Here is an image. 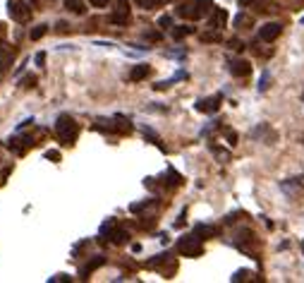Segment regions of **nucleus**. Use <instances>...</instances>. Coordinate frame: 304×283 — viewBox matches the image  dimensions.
<instances>
[{
  "label": "nucleus",
  "mask_w": 304,
  "mask_h": 283,
  "mask_svg": "<svg viewBox=\"0 0 304 283\" xmlns=\"http://www.w3.org/2000/svg\"><path fill=\"white\" fill-rule=\"evenodd\" d=\"M266 86H268V72L261 77V84H259V89H261V91H266Z\"/></svg>",
  "instance_id": "obj_26"
},
{
  "label": "nucleus",
  "mask_w": 304,
  "mask_h": 283,
  "mask_svg": "<svg viewBox=\"0 0 304 283\" xmlns=\"http://www.w3.org/2000/svg\"><path fill=\"white\" fill-rule=\"evenodd\" d=\"M177 250L184 257H199L204 252V245H201V238L196 233H192V235H184L182 240L177 243Z\"/></svg>",
  "instance_id": "obj_2"
},
{
  "label": "nucleus",
  "mask_w": 304,
  "mask_h": 283,
  "mask_svg": "<svg viewBox=\"0 0 304 283\" xmlns=\"http://www.w3.org/2000/svg\"><path fill=\"white\" fill-rule=\"evenodd\" d=\"M163 2H165V0H137V5L144 7V10H153V7H158Z\"/></svg>",
  "instance_id": "obj_19"
},
{
  "label": "nucleus",
  "mask_w": 304,
  "mask_h": 283,
  "mask_svg": "<svg viewBox=\"0 0 304 283\" xmlns=\"http://www.w3.org/2000/svg\"><path fill=\"white\" fill-rule=\"evenodd\" d=\"M110 24H118V26H125L130 19H132V12H130V2L127 0H118L115 2V10L110 12Z\"/></svg>",
  "instance_id": "obj_3"
},
{
  "label": "nucleus",
  "mask_w": 304,
  "mask_h": 283,
  "mask_svg": "<svg viewBox=\"0 0 304 283\" xmlns=\"http://www.w3.org/2000/svg\"><path fill=\"white\" fill-rule=\"evenodd\" d=\"M58 281H70V276H65V274H58V276H53L50 283H58Z\"/></svg>",
  "instance_id": "obj_22"
},
{
  "label": "nucleus",
  "mask_w": 304,
  "mask_h": 283,
  "mask_svg": "<svg viewBox=\"0 0 304 283\" xmlns=\"http://www.w3.org/2000/svg\"><path fill=\"white\" fill-rule=\"evenodd\" d=\"M144 36H146V38H151V41H158L160 34H158V31H146Z\"/></svg>",
  "instance_id": "obj_24"
},
{
  "label": "nucleus",
  "mask_w": 304,
  "mask_h": 283,
  "mask_svg": "<svg viewBox=\"0 0 304 283\" xmlns=\"http://www.w3.org/2000/svg\"><path fill=\"white\" fill-rule=\"evenodd\" d=\"M55 135H58V139L62 144H72L77 139V135H79V125L70 115H60L58 123H55Z\"/></svg>",
  "instance_id": "obj_1"
},
{
  "label": "nucleus",
  "mask_w": 304,
  "mask_h": 283,
  "mask_svg": "<svg viewBox=\"0 0 304 283\" xmlns=\"http://www.w3.org/2000/svg\"><path fill=\"white\" fill-rule=\"evenodd\" d=\"M192 31H194V29H192V26H175V29H172V36H175V38H177V41H180V38L189 36V34H192Z\"/></svg>",
  "instance_id": "obj_17"
},
{
  "label": "nucleus",
  "mask_w": 304,
  "mask_h": 283,
  "mask_svg": "<svg viewBox=\"0 0 304 283\" xmlns=\"http://www.w3.org/2000/svg\"><path fill=\"white\" fill-rule=\"evenodd\" d=\"M244 276H247V271H237V274L232 276V281H244Z\"/></svg>",
  "instance_id": "obj_29"
},
{
  "label": "nucleus",
  "mask_w": 304,
  "mask_h": 283,
  "mask_svg": "<svg viewBox=\"0 0 304 283\" xmlns=\"http://www.w3.org/2000/svg\"><path fill=\"white\" fill-rule=\"evenodd\" d=\"M196 5H199V12H201V17H204V14H211L213 10H216V5H213L211 0H196Z\"/></svg>",
  "instance_id": "obj_15"
},
{
  "label": "nucleus",
  "mask_w": 304,
  "mask_h": 283,
  "mask_svg": "<svg viewBox=\"0 0 304 283\" xmlns=\"http://www.w3.org/2000/svg\"><path fill=\"white\" fill-rule=\"evenodd\" d=\"M94 7H103V5H108V0H89Z\"/></svg>",
  "instance_id": "obj_27"
},
{
  "label": "nucleus",
  "mask_w": 304,
  "mask_h": 283,
  "mask_svg": "<svg viewBox=\"0 0 304 283\" xmlns=\"http://www.w3.org/2000/svg\"><path fill=\"white\" fill-rule=\"evenodd\" d=\"M220 106V94H216V96H211V99H201L199 103H196V111L199 113H216Z\"/></svg>",
  "instance_id": "obj_8"
},
{
  "label": "nucleus",
  "mask_w": 304,
  "mask_h": 283,
  "mask_svg": "<svg viewBox=\"0 0 304 283\" xmlns=\"http://www.w3.org/2000/svg\"><path fill=\"white\" fill-rule=\"evenodd\" d=\"M225 19H228V12H225V10H220V7H216V10L211 12L208 26H211V29H220V26L225 24Z\"/></svg>",
  "instance_id": "obj_9"
},
{
  "label": "nucleus",
  "mask_w": 304,
  "mask_h": 283,
  "mask_svg": "<svg viewBox=\"0 0 304 283\" xmlns=\"http://www.w3.org/2000/svg\"><path fill=\"white\" fill-rule=\"evenodd\" d=\"M244 24H252V19H249L247 14H237V17H235V26H240V29H242Z\"/></svg>",
  "instance_id": "obj_20"
},
{
  "label": "nucleus",
  "mask_w": 304,
  "mask_h": 283,
  "mask_svg": "<svg viewBox=\"0 0 304 283\" xmlns=\"http://www.w3.org/2000/svg\"><path fill=\"white\" fill-rule=\"evenodd\" d=\"M46 159H50V161H60V154H58V151H46Z\"/></svg>",
  "instance_id": "obj_23"
},
{
  "label": "nucleus",
  "mask_w": 304,
  "mask_h": 283,
  "mask_svg": "<svg viewBox=\"0 0 304 283\" xmlns=\"http://www.w3.org/2000/svg\"><path fill=\"white\" fill-rule=\"evenodd\" d=\"M146 74H149V65H137L132 70V74H130V79H132V82H139V79H144Z\"/></svg>",
  "instance_id": "obj_14"
},
{
  "label": "nucleus",
  "mask_w": 304,
  "mask_h": 283,
  "mask_svg": "<svg viewBox=\"0 0 304 283\" xmlns=\"http://www.w3.org/2000/svg\"><path fill=\"white\" fill-rule=\"evenodd\" d=\"M65 7L72 10L74 14H84V5H82L79 0H65Z\"/></svg>",
  "instance_id": "obj_16"
},
{
  "label": "nucleus",
  "mask_w": 304,
  "mask_h": 283,
  "mask_svg": "<svg viewBox=\"0 0 304 283\" xmlns=\"http://www.w3.org/2000/svg\"><path fill=\"white\" fill-rule=\"evenodd\" d=\"M103 264H106V259L103 257H94L89 264L82 267V271H79V274H82V279H89V274H94V271H96L98 267H103Z\"/></svg>",
  "instance_id": "obj_10"
},
{
  "label": "nucleus",
  "mask_w": 304,
  "mask_h": 283,
  "mask_svg": "<svg viewBox=\"0 0 304 283\" xmlns=\"http://www.w3.org/2000/svg\"><path fill=\"white\" fill-rule=\"evenodd\" d=\"M252 2H256V0H240V5H242V7H247V5H252Z\"/></svg>",
  "instance_id": "obj_31"
},
{
  "label": "nucleus",
  "mask_w": 304,
  "mask_h": 283,
  "mask_svg": "<svg viewBox=\"0 0 304 283\" xmlns=\"http://www.w3.org/2000/svg\"><path fill=\"white\" fill-rule=\"evenodd\" d=\"M280 34H283V24H280V22H266V24L259 29V38L266 41V43L276 41Z\"/></svg>",
  "instance_id": "obj_5"
},
{
  "label": "nucleus",
  "mask_w": 304,
  "mask_h": 283,
  "mask_svg": "<svg viewBox=\"0 0 304 283\" xmlns=\"http://www.w3.org/2000/svg\"><path fill=\"white\" fill-rule=\"evenodd\" d=\"M46 31H48V24H38V26H34V29L29 31V36H31V41H38Z\"/></svg>",
  "instance_id": "obj_18"
},
{
  "label": "nucleus",
  "mask_w": 304,
  "mask_h": 283,
  "mask_svg": "<svg viewBox=\"0 0 304 283\" xmlns=\"http://www.w3.org/2000/svg\"><path fill=\"white\" fill-rule=\"evenodd\" d=\"M175 12L180 14V17H184V19H199L201 17V12H199V5H196V0H189V2H182Z\"/></svg>",
  "instance_id": "obj_6"
},
{
  "label": "nucleus",
  "mask_w": 304,
  "mask_h": 283,
  "mask_svg": "<svg viewBox=\"0 0 304 283\" xmlns=\"http://www.w3.org/2000/svg\"><path fill=\"white\" fill-rule=\"evenodd\" d=\"M26 147H31V139H22V137H10V149H14L17 154H24Z\"/></svg>",
  "instance_id": "obj_11"
},
{
  "label": "nucleus",
  "mask_w": 304,
  "mask_h": 283,
  "mask_svg": "<svg viewBox=\"0 0 304 283\" xmlns=\"http://www.w3.org/2000/svg\"><path fill=\"white\" fill-rule=\"evenodd\" d=\"M7 12H10V17H12L14 22H26L29 14H31V7H26L24 2L10 0V2H7Z\"/></svg>",
  "instance_id": "obj_4"
},
{
  "label": "nucleus",
  "mask_w": 304,
  "mask_h": 283,
  "mask_svg": "<svg viewBox=\"0 0 304 283\" xmlns=\"http://www.w3.org/2000/svg\"><path fill=\"white\" fill-rule=\"evenodd\" d=\"M43 62H46V53H36V65L43 67Z\"/></svg>",
  "instance_id": "obj_28"
},
{
  "label": "nucleus",
  "mask_w": 304,
  "mask_h": 283,
  "mask_svg": "<svg viewBox=\"0 0 304 283\" xmlns=\"http://www.w3.org/2000/svg\"><path fill=\"white\" fill-rule=\"evenodd\" d=\"M194 233L199 235L201 240H206V238H213V235H216V228H213V226H204V223H199V226L194 228Z\"/></svg>",
  "instance_id": "obj_12"
},
{
  "label": "nucleus",
  "mask_w": 304,
  "mask_h": 283,
  "mask_svg": "<svg viewBox=\"0 0 304 283\" xmlns=\"http://www.w3.org/2000/svg\"><path fill=\"white\" fill-rule=\"evenodd\" d=\"M10 65H12V53L5 50V48H0V72H5Z\"/></svg>",
  "instance_id": "obj_13"
},
{
  "label": "nucleus",
  "mask_w": 304,
  "mask_h": 283,
  "mask_svg": "<svg viewBox=\"0 0 304 283\" xmlns=\"http://www.w3.org/2000/svg\"><path fill=\"white\" fill-rule=\"evenodd\" d=\"M158 24L163 26V29H168V26L172 24V19H170V17H168V14H163V17H160V19H158Z\"/></svg>",
  "instance_id": "obj_21"
},
{
  "label": "nucleus",
  "mask_w": 304,
  "mask_h": 283,
  "mask_svg": "<svg viewBox=\"0 0 304 283\" xmlns=\"http://www.w3.org/2000/svg\"><path fill=\"white\" fill-rule=\"evenodd\" d=\"M36 84V77H34V74H31V77H26L24 79V86H34Z\"/></svg>",
  "instance_id": "obj_30"
},
{
  "label": "nucleus",
  "mask_w": 304,
  "mask_h": 283,
  "mask_svg": "<svg viewBox=\"0 0 304 283\" xmlns=\"http://www.w3.org/2000/svg\"><path fill=\"white\" fill-rule=\"evenodd\" d=\"M201 41H218V34H201Z\"/></svg>",
  "instance_id": "obj_25"
},
{
  "label": "nucleus",
  "mask_w": 304,
  "mask_h": 283,
  "mask_svg": "<svg viewBox=\"0 0 304 283\" xmlns=\"http://www.w3.org/2000/svg\"><path fill=\"white\" fill-rule=\"evenodd\" d=\"M0 36H2V26H0Z\"/></svg>",
  "instance_id": "obj_32"
},
{
  "label": "nucleus",
  "mask_w": 304,
  "mask_h": 283,
  "mask_svg": "<svg viewBox=\"0 0 304 283\" xmlns=\"http://www.w3.org/2000/svg\"><path fill=\"white\" fill-rule=\"evenodd\" d=\"M302 250H304V243H302Z\"/></svg>",
  "instance_id": "obj_33"
},
{
  "label": "nucleus",
  "mask_w": 304,
  "mask_h": 283,
  "mask_svg": "<svg viewBox=\"0 0 304 283\" xmlns=\"http://www.w3.org/2000/svg\"><path fill=\"white\" fill-rule=\"evenodd\" d=\"M230 74L232 77H249V74H252V62L230 60Z\"/></svg>",
  "instance_id": "obj_7"
}]
</instances>
